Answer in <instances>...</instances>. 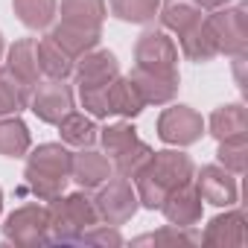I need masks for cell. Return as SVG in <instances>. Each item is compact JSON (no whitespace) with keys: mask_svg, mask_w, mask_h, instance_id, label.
<instances>
[{"mask_svg":"<svg viewBox=\"0 0 248 248\" xmlns=\"http://www.w3.org/2000/svg\"><path fill=\"white\" fill-rule=\"evenodd\" d=\"M149 164V161H146ZM193 172V164L187 155H175V152H161L155 155V161L149 164V170L143 172V196H146V204L155 207L161 204V193L167 184L172 187H184L187 178Z\"/></svg>","mask_w":248,"mask_h":248,"instance_id":"cell-1","label":"cell"},{"mask_svg":"<svg viewBox=\"0 0 248 248\" xmlns=\"http://www.w3.org/2000/svg\"><path fill=\"white\" fill-rule=\"evenodd\" d=\"M70 167H73V161L62 146H41L27 167V178L35 184V190L56 193V187L64 184V175Z\"/></svg>","mask_w":248,"mask_h":248,"instance_id":"cell-2","label":"cell"},{"mask_svg":"<svg viewBox=\"0 0 248 248\" xmlns=\"http://www.w3.org/2000/svg\"><path fill=\"white\" fill-rule=\"evenodd\" d=\"M175 47L161 32H146L138 44V70L155 76H175Z\"/></svg>","mask_w":248,"mask_h":248,"instance_id":"cell-3","label":"cell"},{"mask_svg":"<svg viewBox=\"0 0 248 248\" xmlns=\"http://www.w3.org/2000/svg\"><path fill=\"white\" fill-rule=\"evenodd\" d=\"M207 30L216 38V47L219 50L242 53V47H245V9L239 6L233 12H222V15L210 18Z\"/></svg>","mask_w":248,"mask_h":248,"instance_id":"cell-4","label":"cell"},{"mask_svg":"<svg viewBox=\"0 0 248 248\" xmlns=\"http://www.w3.org/2000/svg\"><path fill=\"white\" fill-rule=\"evenodd\" d=\"M199 135H202V117L184 105L170 108L161 117V138L170 143H193Z\"/></svg>","mask_w":248,"mask_h":248,"instance_id":"cell-5","label":"cell"},{"mask_svg":"<svg viewBox=\"0 0 248 248\" xmlns=\"http://www.w3.org/2000/svg\"><path fill=\"white\" fill-rule=\"evenodd\" d=\"M73 108V96H70V88L62 85V82H47L38 88L35 99H32V111L47 120V123H59L67 111Z\"/></svg>","mask_w":248,"mask_h":248,"instance_id":"cell-6","label":"cell"},{"mask_svg":"<svg viewBox=\"0 0 248 248\" xmlns=\"http://www.w3.org/2000/svg\"><path fill=\"white\" fill-rule=\"evenodd\" d=\"M62 12H64L67 27L96 32V27L102 21V0H64Z\"/></svg>","mask_w":248,"mask_h":248,"instance_id":"cell-7","label":"cell"},{"mask_svg":"<svg viewBox=\"0 0 248 248\" xmlns=\"http://www.w3.org/2000/svg\"><path fill=\"white\" fill-rule=\"evenodd\" d=\"M9 73L21 79L24 85H32L38 79V56H35V41H18L9 53Z\"/></svg>","mask_w":248,"mask_h":248,"instance_id":"cell-8","label":"cell"},{"mask_svg":"<svg viewBox=\"0 0 248 248\" xmlns=\"http://www.w3.org/2000/svg\"><path fill=\"white\" fill-rule=\"evenodd\" d=\"M143 93L140 88L129 79V82H111L108 85V114L117 111V114H138L143 108Z\"/></svg>","mask_w":248,"mask_h":248,"instance_id":"cell-9","label":"cell"},{"mask_svg":"<svg viewBox=\"0 0 248 248\" xmlns=\"http://www.w3.org/2000/svg\"><path fill=\"white\" fill-rule=\"evenodd\" d=\"M210 129L219 140H242L245 138V111L239 105L219 108L210 120Z\"/></svg>","mask_w":248,"mask_h":248,"instance_id":"cell-10","label":"cell"},{"mask_svg":"<svg viewBox=\"0 0 248 248\" xmlns=\"http://www.w3.org/2000/svg\"><path fill=\"white\" fill-rule=\"evenodd\" d=\"M199 15H202V9L196 0H167V6H164V24L181 35L199 24Z\"/></svg>","mask_w":248,"mask_h":248,"instance_id":"cell-11","label":"cell"},{"mask_svg":"<svg viewBox=\"0 0 248 248\" xmlns=\"http://www.w3.org/2000/svg\"><path fill=\"white\" fill-rule=\"evenodd\" d=\"M202 193L207 196V202L213 204H231L236 196V184L216 167L202 170Z\"/></svg>","mask_w":248,"mask_h":248,"instance_id":"cell-12","label":"cell"},{"mask_svg":"<svg viewBox=\"0 0 248 248\" xmlns=\"http://www.w3.org/2000/svg\"><path fill=\"white\" fill-rule=\"evenodd\" d=\"M35 56H38V67H41L44 73H50L53 79H62V76L70 73V59H73V56H67L53 38L35 44Z\"/></svg>","mask_w":248,"mask_h":248,"instance_id":"cell-13","label":"cell"},{"mask_svg":"<svg viewBox=\"0 0 248 248\" xmlns=\"http://www.w3.org/2000/svg\"><path fill=\"white\" fill-rule=\"evenodd\" d=\"M27 105V85L21 79H15L9 70L0 73V117L21 111Z\"/></svg>","mask_w":248,"mask_h":248,"instance_id":"cell-14","label":"cell"},{"mask_svg":"<svg viewBox=\"0 0 248 248\" xmlns=\"http://www.w3.org/2000/svg\"><path fill=\"white\" fill-rule=\"evenodd\" d=\"M62 138L67 143H76V146H91L93 138H96V129H93V123L82 114H64L62 120Z\"/></svg>","mask_w":248,"mask_h":248,"instance_id":"cell-15","label":"cell"},{"mask_svg":"<svg viewBox=\"0 0 248 248\" xmlns=\"http://www.w3.org/2000/svg\"><path fill=\"white\" fill-rule=\"evenodd\" d=\"M15 9L27 27H47L56 12V0H15Z\"/></svg>","mask_w":248,"mask_h":248,"instance_id":"cell-16","label":"cell"},{"mask_svg":"<svg viewBox=\"0 0 248 248\" xmlns=\"http://www.w3.org/2000/svg\"><path fill=\"white\" fill-rule=\"evenodd\" d=\"M30 146V135L21 120H3L0 123V152L3 155H21Z\"/></svg>","mask_w":248,"mask_h":248,"instance_id":"cell-17","label":"cell"},{"mask_svg":"<svg viewBox=\"0 0 248 248\" xmlns=\"http://www.w3.org/2000/svg\"><path fill=\"white\" fill-rule=\"evenodd\" d=\"M76 175H79V181L82 184H99L102 178H108V161L105 158H99V155H93V152H88V155H79L76 158Z\"/></svg>","mask_w":248,"mask_h":248,"instance_id":"cell-18","label":"cell"},{"mask_svg":"<svg viewBox=\"0 0 248 248\" xmlns=\"http://www.w3.org/2000/svg\"><path fill=\"white\" fill-rule=\"evenodd\" d=\"M111 6L123 21H149L158 9V0H111Z\"/></svg>","mask_w":248,"mask_h":248,"instance_id":"cell-19","label":"cell"},{"mask_svg":"<svg viewBox=\"0 0 248 248\" xmlns=\"http://www.w3.org/2000/svg\"><path fill=\"white\" fill-rule=\"evenodd\" d=\"M222 3H228V0H202V6H222Z\"/></svg>","mask_w":248,"mask_h":248,"instance_id":"cell-20","label":"cell"},{"mask_svg":"<svg viewBox=\"0 0 248 248\" xmlns=\"http://www.w3.org/2000/svg\"><path fill=\"white\" fill-rule=\"evenodd\" d=\"M0 53H3V41H0Z\"/></svg>","mask_w":248,"mask_h":248,"instance_id":"cell-21","label":"cell"}]
</instances>
